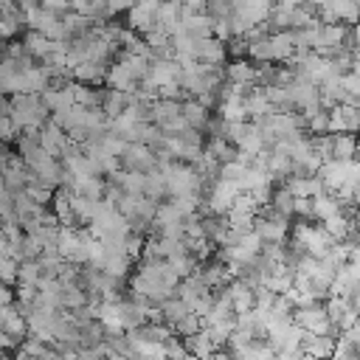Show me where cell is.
<instances>
[{"label": "cell", "mask_w": 360, "mask_h": 360, "mask_svg": "<svg viewBox=\"0 0 360 360\" xmlns=\"http://www.w3.org/2000/svg\"><path fill=\"white\" fill-rule=\"evenodd\" d=\"M292 323L301 326L304 332H312V335H329V332H335V326H332V321L326 315L323 301H312V304L295 307L292 309Z\"/></svg>", "instance_id": "1"}, {"label": "cell", "mask_w": 360, "mask_h": 360, "mask_svg": "<svg viewBox=\"0 0 360 360\" xmlns=\"http://www.w3.org/2000/svg\"><path fill=\"white\" fill-rule=\"evenodd\" d=\"M158 8H160V0H135L132 8L124 14V25L143 37L146 31L158 28Z\"/></svg>", "instance_id": "2"}, {"label": "cell", "mask_w": 360, "mask_h": 360, "mask_svg": "<svg viewBox=\"0 0 360 360\" xmlns=\"http://www.w3.org/2000/svg\"><path fill=\"white\" fill-rule=\"evenodd\" d=\"M158 166V155H155V149L152 146H146V143H138V141H129L127 143V149L121 152V169H127V172H152Z\"/></svg>", "instance_id": "3"}, {"label": "cell", "mask_w": 360, "mask_h": 360, "mask_svg": "<svg viewBox=\"0 0 360 360\" xmlns=\"http://www.w3.org/2000/svg\"><path fill=\"white\" fill-rule=\"evenodd\" d=\"M329 132H354L360 135V104L338 101L329 107Z\"/></svg>", "instance_id": "4"}, {"label": "cell", "mask_w": 360, "mask_h": 360, "mask_svg": "<svg viewBox=\"0 0 360 360\" xmlns=\"http://www.w3.org/2000/svg\"><path fill=\"white\" fill-rule=\"evenodd\" d=\"M191 51H194L197 62H202V65H225L228 62L225 42L217 39V37H197V39H191Z\"/></svg>", "instance_id": "5"}, {"label": "cell", "mask_w": 360, "mask_h": 360, "mask_svg": "<svg viewBox=\"0 0 360 360\" xmlns=\"http://www.w3.org/2000/svg\"><path fill=\"white\" fill-rule=\"evenodd\" d=\"M37 143L48 152V155H53V158H62V152L70 146V138H68V132L59 127V124H53L51 118L39 127V132H37Z\"/></svg>", "instance_id": "6"}, {"label": "cell", "mask_w": 360, "mask_h": 360, "mask_svg": "<svg viewBox=\"0 0 360 360\" xmlns=\"http://www.w3.org/2000/svg\"><path fill=\"white\" fill-rule=\"evenodd\" d=\"M335 343H338V332H329V335H312V332H304L301 335V352L315 357V360H329L332 352H335Z\"/></svg>", "instance_id": "7"}, {"label": "cell", "mask_w": 360, "mask_h": 360, "mask_svg": "<svg viewBox=\"0 0 360 360\" xmlns=\"http://www.w3.org/2000/svg\"><path fill=\"white\" fill-rule=\"evenodd\" d=\"M222 73H225V82L236 84V87H253L256 84V65L250 59H228L222 65Z\"/></svg>", "instance_id": "8"}, {"label": "cell", "mask_w": 360, "mask_h": 360, "mask_svg": "<svg viewBox=\"0 0 360 360\" xmlns=\"http://www.w3.org/2000/svg\"><path fill=\"white\" fill-rule=\"evenodd\" d=\"M107 65L110 62H93V59H84L79 65L70 68V79L79 82V84H104V76H107Z\"/></svg>", "instance_id": "9"}, {"label": "cell", "mask_w": 360, "mask_h": 360, "mask_svg": "<svg viewBox=\"0 0 360 360\" xmlns=\"http://www.w3.org/2000/svg\"><path fill=\"white\" fill-rule=\"evenodd\" d=\"M357 141L354 132H329V160H354Z\"/></svg>", "instance_id": "10"}, {"label": "cell", "mask_w": 360, "mask_h": 360, "mask_svg": "<svg viewBox=\"0 0 360 360\" xmlns=\"http://www.w3.org/2000/svg\"><path fill=\"white\" fill-rule=\"evenodd\" d=\"M104 84L107 87H112V90H124V93H135L138 90V79L124 68V62H118V59H112L110 65H107V76H104Z\"/></svg>", "instance_id": "11"}, {"label": "cell", "mask_w": 360, "mask_h": 360, "mask_svg": "<svg viewBox=\"0 0 360 360\" xmlns=\"http://www.w3.org/2000/svg\"><path fill=\"white\" fill-rule=\"evenodd\" d=\"M284 186L290 188V194H292L295 200H298V197L312 200V197H318V194L323 191L318 174H290V177L284 180Z\"/></svg>", "instance_id": "12"}, {"label": "cell", "mask_w": 360, "mask_h": 360, "mask_svg": "<svg viewBox=\"0 0 360 360\" xmlns=\"http://www.w3.org/2000/svg\"><path fill=\"white\" fill-rule=\"evenodd\" d=\"M56 45H59L56 39H51V37H45V34H39V31H25V37H22V48H25L37 62L48 59V56L53 53V48H56Z\"/></svg>", "instance_id": "13"}, {"label": "cell", "mask_w": 360, "mask_h": 360, "mask_svg": "<svg viewBox=\"0 0 360 360\" xmlns=\"http://www.w3.org/2000/svg\"><path fill=\"white\" fill-rule=\"evenodd\" d=\"M180 115L186 118V124L188 127H194V129H205V124H208V118H211V110L205 107V104H200L197 98H191V96H186L183 101H180Z\"/></svg>", "instance_id": "14"}, {"label": "cell", "mask_w": 360, "mask_h": 360, "mask_svg": "<svg viewBox=\"0 0 360 360\" xmlns=\"http://www.w3.org/2000/svg\"><path fill=\"white\" fill-rule=\"evenodd\" d=\"M183 343H186V352L194 354V357H200V360H208L217 352V343L211 340L208 329H197L194 335H186Z\"/></svg>", "instance_id": "15"}, {"label": "cell", "mask_w": 360, "mask_h": 360, "mask_svg": "<svg viewBox=\"0 0 360 360\" xmlns=\"http://www.w3.org/2000/svg\"><path fill=\"white\" fill-rule=\"evenodd\" d=\"M295 53L292 31H273L270 34V59L273 62H290Z\"/></svg>", "instance_id": "16"}, {"label": "cell", "mask_w": 360, "mask_h": 360, "mask_svg": "<svg viewBox=\"0 0 360 360\" xmlns=\"http://www.w3.org/2000/svg\"><path fill=\"white\" fill-rule=\"evenodd\" d=\"M219 166L222 163H228V160H233L236 155H239V149L225 138V135H211V138H205V146H202Z\"/></svg>", "instance_id": "17"}, {"label": "cell", "mask_w": 360, "mask_h": 360, "mask_svg": "<svg viewBox=\"0 0 360 360\" xmlns=\"http://www.w3.org/2000/svg\"><path fill=\"white\" fill-rule=\"evenodd\" d=\"M129 96L132 93H124V90H112V87H104V96H101V110L107 112V118H115L127 110L129 104Z\"/></svg>", "instance_id": "18"}, {"label": "cell", "mask_w": 360, "mask_h": 360, "mask_svg": "<svg viewBox=\"0 0 360 360\" xmlns=\"http://www.w3.org/2000/svg\"><path fill=\"white\" fill-rule=\"evenodd\" d=\"M321 225H323V231H326L335 242H346V236L352 233V217H346L343 211H338V214L321 219Z\"/></svg>", "instance_id": "19"}, {"label": "cell", "mask_w": 360, "mask_h": 360, "mask_svg": "<svg viewBox=\"0 0 360 360\" xmlns=\"http://www.w3.org/2000/svg\"><path fill=\"white\" fill-rule=\"evenodd\" d=\"M340 211V200L335 197V194H326V191H321L318 197H312V217L321 222V219H326V217H332V214H338Z\"/></svg>", "instance_id": "20"}, {"label": "cell", "mask_w": 360, "mask_h": 360, "mask_svg": "<svg viewBox=\"0 0 360 360\" xmlns=\"http://www.w3.org/2000/svg\"><path fill=\"white\" fill-rule=\"evenodd\" d=\"M22 191H25L37 205H42V208H45V205H51V200H53V191H56V188H51V186H45L42 180L31 177V180L25 183V188H22Z\"/></svg>", "instance_id": "21"}, {"label": "cell", "mask_w": 360, "mask_h": 360, "mask_svg": "<svg viewBox=\"0 0 360 360\" xmlns=\"http://www.w3.org/2000/svg\"><path fill=\"white\" fill-rule=\"evenodd\" d=\"M39 278H42L39 259H22L20 267H17V284H31V287H37Z\"/></svg>", "instance_id": "22"}, {"label": "cell", "mask_w": 360, "mask_h": 360, "mask_svg": "<svg viewBox=\"0 0 360 360\" xmlns=\"http://www.w3.org/2000/svg\"><path fill=\"white\" fill-rule=\"evenodd\" d=\"M160 312H163V321L172 326L174 321H180V318L188 312V307H186V301H180L177 295H169L166 301H160Z\"/></svg>", "instance_id": "23"}, {"label": "cell", "mask_w": 360, "mask_h": 360, "mask_svg": "<svg viewBox=\"0 0 360 360\" xmlns=\"http://www.w3.org/2000/svg\"><path fill=\"white\" fill-rule=\"evenodd\" d=\"M197 329H202V318H200L197 312H191V309H188L180 321H174V323H172V332H174V335H180V338L194 335Z\"/></svg>", "instance_id": "24"}, {"label": "cell", "mask_w": 360, "mask_h": 360, "mask_svg": "<svg viewBox=\"0 0 360 360\" xmlns=\"http://www.w3.org/2000/svg\"><path fill=\"white\" fill-rule=\"evenodd\" d=\"M329 132V110H318L312 115H307V135H323Z\"/></svg>", "instance_id": "25"}, {"label": "cell", "mask_w": 360, "mask_h": 360, "mask_svg": "<svg viewBox=\"0 0 360 360\" xmlns=\"http://www.w3.org/2000/svg\"><path fill=\"white\" fill-rule=\"evenodd\" d=\"M17 267H20L17 259H11L8 253L0 256V284H17Z\"/></svg>", "instance_id": "26"}, {"label": "cell", "mask_w": 360, "mask_h": 360, "mask_svg": "<svg viewBox=\"0 0 360 360\" xmlns=\"http://www.w3.org/2000/svg\"><path fill=\"white\" fill-rule=\"evenodd\" d=\"M163 349H166V360H183V357L188 354V352H186V343H183V338H180V335L166 338Z\"/></svg>", "instance_id": "27"}, {"label": "cell", "mask_w": 360, "mask_h": 360, "mask_svg": "<svg viewBox=\"0 0 360 360\" xmlns=\"http://www.w3.org/2000/svg\"><path fill=\"white\" fill-rule=\"evenodd\" d=\"M17 138H20V127L11 121V115L0 112V141L3 143H17Z\"/></svg>", "instance_id": "28"}, {"label": "cell", "mask_w": 360, "mask_h": 360, "mask_svg": "<svg viewBox=\"0 0 360 360\" xmlns=\"http://www.w3.org/2000/svg\"><path fill=\"white\" fill-rule=\"evenodd\" d=\"M132 3H135V0H107V14H110V20H112V17H124V14L132 8Z\"/></svg>", "instance_id": "29"}, {"label": "cell", "mask_w": 360, "mask_h": 360, "mask_svg": "<svg viewBox=\"0 0 360 360\" xmlns=\"http://www.w3.org/2000/svg\"><path fill=\"white\" fill-rule=\"evenodd\" d=\"M180 3H183V8L191 11V14H200V11H205V6H208V0H180Z\"/></svg>", "instance_id": "30"}, {"label": "cell", "mask_w": 360, "mask_h": 360, "mask_svg": "<svg viewBox=\"0 0 360 360\" xmlns=\"http://www.w3.org/2000/svg\"><path fill=\"white\" fill-rule=\"evenodd\" d=\"M14 304V292H11V284H0V309Z\"/></svg>", "instance_id": "31"}, {"label": "cell", "mask_w": 360, "mask_h": 360, "mask_svg": "<svg viewBox=\"0 0 360 360\" xmlns=\"http://www.w3.org/2000/svg\"><path fill=\"white\" fill-rule=\"evenodd\" d=\"M349 37H352V48H357V51H360V22L349 25Z\"/></svg>", "instance_id": "32"}, {"label": "cell", "mask_w": 360, "mask_h": 360, "mask_svg": "<svg viewBox=\"0 0 360 360\" xmlns=\"http://www.w3.org/2000/svg\"><path fill=\"white\" fill-rule=\"evenodd\" d=\"M101 360H132V357H127V354H121V352H110V354H104Z\"/></svg>", "instance_id": "33"}, {"label": "cell", "mask_w": 360, "mask_h": 360, "mask_svg": "<svg viewBox=\"0 0 360 360\" xmlns=\"http://www.w3.org/2000/svg\"><path fill=\"white\" fill-rule=\"evenodd\" d=\"M354 160H357V166H360V141H357V152H354Z\"/></svg>", "instance_id": "34"}, {"label": "cell", "mask_w": 360, "mask_h": 360, "mask_svg": "<svg viewBox=\"0 0 360 360\" xmlns=\"http://www.w3.org/2000/svg\"><path fill=\"white\" fill-rule=\"evenodd\" d=\"M183 360H200V357H194V354H186V357H183Z\"/></svg>", "instance_id": "35"}]
</instances>
